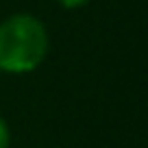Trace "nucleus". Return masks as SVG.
<instances>
[{"label": "nucleus", "mask_w": 148, "mask_h": 148, "mask_svg": "<svg viewBox=\"0 0 148 148\" xmlns=\"http://www.w3.org/2000/svg\"><path fill=\"white\" fill-rule=\"evenodd\" d=\"M0 148H9V129L2 118H0Z\"/></svg>", "instance_id": "f03ea898"}, {"label": "nucleus", "mask_w": 148, "mask_h": 148, "mask_svg": "<svg viewBox=\"0 0 148 148\" xmlns=\"http://www.w3.org/2000/svg\"><path fill=\"white\" fill-rule=\"evenodd\" d=\"M61 7H65V9H76V7H83L87 5L89 0H57Z\"/></svg>", "instance_id": "7ed1b4c3"}, {"label": "nucleus", "mask_w": 148, "mask_h": 148, "mask_svg": "<svg viewBox=\"0 0 148 148\" xmlns=\"http://www.w3.org/2000/svg\"><path fill=\"white\" fill-rule=\"evenodd\" d=\"M48 52V33L35 15L15 13L0 24V70L31 72Z\"/></svg>", "instance_id": "f257e3e1"}]
</instances>
